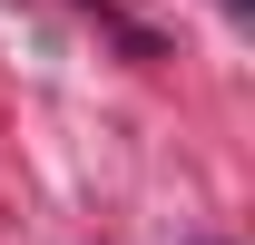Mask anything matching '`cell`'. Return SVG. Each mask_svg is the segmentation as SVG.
<instances>
[{
    "mask_svg": "<svg viewBox=\"0 0 255 245\" xmlns=\"http://www.w3.org/2000/svg\"><path fill=\"white\" fill-rule=\"evenodd\" d=\"M226 10H246V0H226Z\"/></svg>",
    "mask_w": 255,
    "mask_h": 245,
    "instance_id": "6da1fadb",
    "label": "cell"
}]
</instances>
